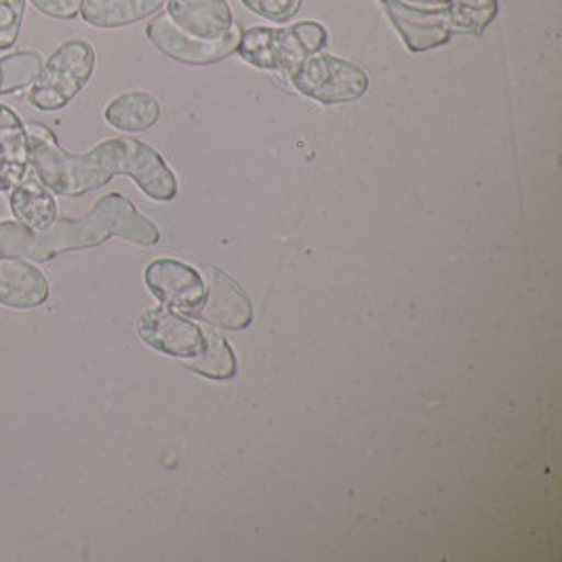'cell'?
Returning <instances> with one entry per match:
<instances>
[{
	"instance_id": "cell-1",
	"label": "cell",
	"mask_w": 562,
	"mask_h": 562,
	"mask_svg": "<svg viewBox=\"0 0 562 562\" xmlns=\"http://www.w3.org/2000/svg\"><path fill=\"white\" fill-rule=\"evenodd\" d=\"M153 247L160 231L123 194H108L78 220H57L52 228L34 232L18 222H0V257L49 261L64 251L100 247L110 238Z\"/></svg>"
},
{
	"instance_id": "cell-2",
	"label": "cell",
	"mask_w": 562,
	"mask_h": 562,
	"mask_svg": "<svg viewBox=\"0 0 562 562\" xmlns=\"http://www.w3.org/2000/svg\"><path fill=\"white\" fill-rule=\"evenodd\" d=\"M380 2L411 53L438 49L456 34L483 36L499 13V0H451L442 7H417L405 0Z\"/></svg>"
},
{
	"instance_id": "cell-3",
	"label": "cell",
	"mask_w": 562,
	"mask_h": 562,
	"mask_svg": "<svg viewBox=\"0 0 562 562\" xmlns=\"http://www.w3.org/2000/svg\"><path fill=\"white\" fill-rule=\"evenodd\" d=\"M30 167L38 181L59 196H82L103 188L112 178L91 154L66 153L52 128L38 123L26 125Z\"/></svg>"
},
{
	"instance_id": "cell-4",
	"label": "cell",
	"mask_w": 562,
	"mask_h": 562,
	"mask_svg": "<svg viewBox=\"0 0 562 562\" xmlns=\"http://www.w3.org/2000/svg\"><path fill=\"white\" fill-rule=\"evenodd\" d=\"M329 43L327 27L300 22L286 27H249L240 34L236 53L259 70H289L307 55L321 53Z\"/></svg>"
},
{
	"instance_id": "cell-5",
	"label": "cell",
	"mask_w": 562,
	"mask_h": 562,
	"mask_svg": "<svg viewBox=\"0 0 562 562\" xmlns=\"http://www.w3.org/2000/svg\"><path fill=\"white\" fill-rule=\"evenodd\" d=\"M89 154L102 167L110 178L127 176L133 179L146 196L153 201H173L178 196V178L162 160V156L150 148L148 144L133 139V137H119L108 139L95 146Z\"/></svg>"
},
{
	"instance_id": "cell-6",
	"label": "cell",
	"mask_w": 562,
	"mask_h": 562,
	"mask_svg": "<svg viewBox=\"0 0 562 562\" xmlns=\"http://www.w3.org/2000/svg\"><path fill=\"white\" fill-rule=\"evenodd\" d=\"M98 55L91 43L72 38L61 43L43 64L36 82L30 87V103L41 112L61 110L89 85Z\"/></svg>"
},
{
	"instance_id": "cell-7",
	"label": "cell",
	"mask_w": 562,
	"mask_h": 562,
	"mask_svg": "<svg viewBox=\"0 0 562 562\" xmlns=\"http://www.w3.org/2000/svg\"><path fill=\"white\" fill-rule=\"evenodd\" d=\"M286 72L302 95L325 105L357 102L369 91V77L360 66L329 53L307 55Z\"/></svg>"
},
{
	"instance_id": "cell-8",
	"label": "cell",
	"mask_w": 562,
	"mask_h": 562,
	"mask_svg": "<svg viewBox=\"0 0 562 562\" xmlns=\"http://www.w3.org/2000/svg\"><path fill=\"white\" fill-rule=\"evenodd\" d=\"M146 34L154 47L169 59H176L186 66H211L236 53L243 30L234 24L226 36L206 41L179 30L169 15H158L148 22Z\"/></svg>"
},
{
	"instance_id": "cell-9",
	"label": "cell",
	"mask_w": 562,
	"mask_h": 562,
	"mask_svg": "<svg viewBox=\"0 0 562 562\" xmlns=\"http://www.w3.org/2000/svg\"><path fill=\"white\" fill-rule=\"evenodd\" d=\"M146 284L165 306L192 314L205 297V284L196 270L176 259H158L146 270Z\"/></svg>"
},
{
	"instance_id": "cell-10",
	"label": "cell",
	"mask_w": 562,
	"mask_h": 562,
	"mask_svg": "<svg viewBox=\"0 0 562 562\" xmlns=\"http://www.w3.org/2000/svg\"><path fill=\"white\" fill-rule=\"evenodd\" d=\"M139 337L154 350L176 358L196 357L203 346V331L169 310H150L137 321Z\"/></svg>"
},
{
	"instance_id": "cell-11",
	"label": "cell",
	"mask_w": 562,
	"mask_h": 562,
	"mask_svg": "<svg viewBox=\"0 0 562 562\" xmlns=\"http://www.w3.org/2000/svg\"><path fill=\"white\" fill-rule=\"evenodd\" d=\"M192 316L226 329H245L254 318V307L236 282L220 270H209L205 297Z\"/></svg>"
},
{
	"instance_id": "cell-12",
	"label": "cell",
	"mask_w": 562,
	"mask_h": 562,
	"mask_svg": "<svg viewBox=\"0 0 562 562\" xmlns=\"http://www.w3.org/2000/svg\"><path fill=\"white\" fill-rule=\"evenodd\" d=\"M47 277L26 259L0 257V306L34 310L49 300Z\"/></svg>"
},
{
	"instance_id": "cell-13",
	"label": "cell",
	"mask_w": 562,
	"mask_h": 562,
	"mask_svg": "<svg viewBox=\"0 0 562 562\" xmlns=\"http://www.w3.org/2000/svg\"><path fill=\"white\" fill-rule=\"evenodd\" d=\"M171 22L190 36L215 41L234 26L228 0H167Z\"/></svg>"
},
{
	"instance_id": "cell-14",
	"label": "cell",
	"mask_w": 562,
	"mask_h": 562,
	"mask_svg": "<svg viewBox=\"0 0 562 562\" xmlns=\"http://www.w3.org/2000/svg\"><path fill=\"white\" fill-rule=\"evenodd\" d=\"M30 169V148L24 121L0 103V192H11Z\"/></svg>"
},
{
	"instance_id": "cell-15",
	"label": "cell",
	"mask_w": 562,
	"mask_h": 562,
	"mask_svg": "<svg viewBox=\"0 0 562 562\" xmlns=\"http://www.w3.org/2000/svg\"><path fill=\"white\" fill-rule=\"evenodd\" d=\"M9 206L18 224L30 231L43 232L57 222V203L53 192L38 178H24L9 196Z\"/></svg>"
},
{
	"instance_id": "cell-16",
	"label": "cell",
	"mask_w": 562,
	"mask_h": 562,
	"mask_svg": "<svg viewBox=\"0 0 562 562\" xmlns=\"http://www.w3.org/2000/svg\"><path fill=\"white\" fill-rule=\"evenodd\" d=\"M167 0H82L80 18L100 30L127 27L153 18Z\"/></svg>"
},
{
	"instance_id": "cell-17",
	"label": "cell",
	"mask_w": 562,
	"mask_h": 562,
	"mask_svg": "<svg viewBox=\"0 0 562 562\" xmlns=\"http://www.w3.org/2000/svg\"><path fill=\"white\" fill-rule=\"evenodd\" d=\"M103 116L110 127L125 133H144L158 123L160 103L153 93L127 91L108 103Z\"/></svg>"
},
{
	"instance_id": "cell-18",
	"label": "cell",
	"mask_w": 562,
	"mask_h": 562,
	"mask_svg": "<svg viewBox=\"0 0 562 562\" xmlns=\"http://www.w3.org/2000/svg\"><path fill=\"white\" fill-rule=\"evenodd\" d=\"M43 55L30 49L0 57V95L18 93L32 87L43 70Z\"/></svg>"
},
{
	"instance_id": "cell-19",
	"label": "cell",
	"mask_w": 562,
	"mask_h": 562,
	"mask_svg": "<svg viewBox=\"0 0 562 562\" xmlns=\"http://www.w3.org/2000/svg\"><path fill=\"white\" fill-rule=\"evenodd\" d=\"M190 369L211 380H228L236 373V360L232 355L231 346L222 335L205 331L203 346L196 352V357H192Z\"/></svg>"
},
{
	"instance_id": "cell-20",
	"label": "cell",
	"mask_w": 562,
	"mask_h": 562,
	"mask_svg": "<svg viewBox=\"0 0 562 562\" xmlns=\"http://www.w3.org/2000/svg\"><path fill=\"white\" fill-rule=\"evenodd\" d=\"M27 0H0V52H9L22 32Z\"/></svg>"
},
{
	"instance_id": "cell-21",
	"label": "cell",
	"mask_w": 562,
	"mask_h": 562,
	"mask_svg": "<svg viewBox=\"0 0 562 562\" xmlns=\"http://www.w3.org/2000/svg\"><path fill=\"white\" fill-rule=\"evenodd\" d=\"M240 2L256 15H261L277 24L291 22L304 4V0H240Z\"/></svg>"
},
{
	"instance_id": "cell-22",
	"label": "cell",
	"mask_w": 562,
	"mask_h": 562,
	"mask_svg": "<svg viewBox=\"0 0 562 562\" xmlns=\"http://www.w3.org/2000/svg\"><path fill=\"white\" fill-rule=\"evenodd\" d=\"M30 2L43 15L52 18V20H59V22L77 20L80 15V7H82V0H30Z\"/></svg>"
},
{
	"instance_id": "cell-23",
	"label": "cell",
	"mask_w": 562,
	"mask_h": 562,
	"mask_svg": "<svg viewBox=\"0 0 562 562\" xmlns=\"http://www.w3.org/2000/svg\"><path fill=\"white\" fill-rule=\"evenodd\" d=\"M411 4H417V7H442V4H449L451 0H405Z\"/></svg>"
}]
</instances>
